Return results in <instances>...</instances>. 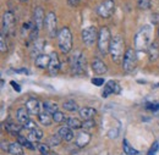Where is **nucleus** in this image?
Returning <instances> with one entry per match:
<instances>
[{
  "mask_svg": "<svg viewBox=\"0 0 159 155\" xmlns=\"http://www.w3.org/2000/svg\"><path fill=\"white\" fill-rule=\"evenodd\" d=\"M38 120H39V122L43 126H50L53 123V121H54L53 120V115L47 113V111L40 113L39 115H38Z\"/></svg>",
  "mask_w": 159,
  "mask_h": 155,
  "instance_id": "nucleus-23",
  "label": "nucleus"
},
{
  "mask_svg": "<svg viewBox=\"0 0 159 155\" xmlns=\"http://www.w3.org/2000/svg\"><path fill=\"white\" fill-rule=\"evenodd\" d=\"M27 138L31 140V142H39L40 139L43 138V132L40 131L39 128H36V130H32V131H28V136Z\"/></svg>",
  "mask_w": 159,
  "mask_h": 155,
  "instance_id": "nucleus-24",
  "label": "nucleus"
},
{
  "mask_svg": "<svg viewBox=\"0 0 159 155\" xmlns=\"http://www.w3.org/2000/svg\"><path fill=\"white\" fill-rule=\"evenodd\" d=\"M70 66L74 75H83L86 72V58L82 51H75L70 59Z\"/></svg>",
  "mask_w": 159,
  "mask_h": 155,
  "instance_id": "nucleus-3",
  "label": "nucleus"
},
{
  "mask_svg": "<svg viewBox=\"0 0 159 155\" xmlns=\"http://www.w3.org/2000/svg\"><path fill=\"white\" fill-rule=\"evenodd\" d=\"M119 92H120L119 84H118L116 82H114V81H109V82L104 86V91H103L102 95H103V98H108L110 94H113V93H119Z\"/></svg>",
  "mask_w": 159,
  "mask_h": 155,
  "instance_id": "nucleus-14",
  "label": "nucleus"
},
{
  "mask_svg": "<svg viewBox=\"0 0 159 155\" xmlns=\"http://www.w3.org/2000/svg\"><path fill=\"white\" fill-rule=\"evenodd\" d=\"M44 28L49 37H55L58 34V24H57V15L53 11H49L45 15L44 20Z\"/></svg>",
  "mask_w": 159,
  "mask_h": 155,
  "instance_id": "nucleus-8",
  "label": "nucleus"
},
{
  "mask_svg": "<svg viewBox=\"0 0 159 155\" xmlns=\"http://www.w3.org/2000/svg\"><path fill=\"white\" fill-rule=\"evenodd\" d=\"M80 2H81V0H67L69 6H71V7H75V6L80 5Z\"/></svg>",
  "mask_w": 159,
  "mask_h": 155,
  "instance_id": "nucleus-42",
  "label": "nucleus"
},
{
  "mask_svg": "<svg viewBox=\"0 0 159 155\" xmlns=\"http://www.w3.org/2000/svg\"><path fill=\"white\" fill-rule=\"evenodd\" d=\"M9 153L11 155H23V149L19 142L16 143H10L9 145Z\"/></svg>",
  "mask_w": 159,
  "mask_h": 155,
  "instance_id": "nucleus-25",
  "label": "nucleus"
},
{
  "mask_svg": "<svg viewBox=\"0 0 159 155\" xmlns=\"http://www.w3.org/2000/svg\"><path fill=\"white\" fill-rule=\"evenodd\" d=\"M60 70V60H59V56H58V54L57 53H52L50 54V64H49V66H48V71H49V73L50 75H57L58 72H59Z\"/></svg>",
  "mask_w": 159,
  "mask_h": 155,
  "instance_id": "nucleus-11",
  "label": "nucleus"
},
{
  "mask_svg": "<svg viewBox=\"0 0 159 155\" xmlns=\"http://www.w3.org/2000/svg\"><path fill=\"white\" fill-rule=\"evenodd\" d=\"M122 149H124V153H126V154H129V155L139 154V152H137L134 147L130 145V143L127 142V139H124V140H122Z\"/></svg>",
  "mask_w": 159,
  "mask_h": 155,
  "instance_id": "nucleus-31",
  "label": "nucleus"
},
{
  "mask_svg": "<svg viewBox=\"0 0 159 155\" xmlns=\"http://www.w3.org/2000/svg\"><path fill=\"white\" fill-rule=\"evenodd\" d=\"M5 34L4 33H1V38H0V50L4 53V51H6L7 50V45H6V42H5Z\"/></svg>",
  "mask_w": 159,
  "mask_h": 155,
  "instance_id": "nucleus-37",
  "label": "nucleus"
},
{
  "mask_svg": "<svg viewBox=\"0 0 159 155\" xmlns=\"http://www.w3.org/2000/svg\"><path fill=\"white\" fill-rule=\"evenodd\" d=\"M5 130H6L10 135H14V136L17 135V136H20V132H21V130H22V127L15 125V123H6V125H5Z\"/></svg>",
  "mask_w": 159,
  "mask_h": 155,
  "instance_id": "nucleus-28",
  "label": "nucleus"
},
{
  "mask_svg": "<svg viewBox=\"0 0 159 155\" xmlns=\"http://www.w3.org/2000/svg\"><path fill=\"white\" fill-rule=\"evenodd\" d=\"M16 117H17V121L22 125H25L26 122H28L31 120L30 118V113H28V110L26 108H20L17 110V113H16Z\"/></svg>",
  "mask_w": 159,
  "mask_h": 155,
  "instance_id": "nucleus-22",
  "label": "nucleus"
},
{
  "mask_svg": "<svg viewBox=\"0 0 159 155\" xmlns=\"http://www.w3.org/2000/svg\"><path fill=\"white\" fill-rule=\"evenodd\" d=\"M146 109H148V110H151V111H158L159 104L158 103H147V104H146Z\"/></svg>",
  "mask_w": 159,
  "mask_h": 155,
  "instance_id": "nucleus-38",
  "label": "nucleus"
},
{
  "mask_svg": "<svg viewBox=\"0 0 159 155\" xmlns=\"http://www.w3.org/2000/svg\"><path fill=\"white\" fill-rule=\"evenodd\" d=\"M62 108L66 110V111H70V113H74V111H77L79 110V105L75 100H67L62 104Z\"/></svg>",
  "mask_w": 159,
  "mask_h": 155,
  "instance_id": "nucleus-30",
  "label": "nucleus"
},
{
  "mask_svg": "<svg viewBox=\"0 0 159 155\" xmlns=\"http://www.w3.org/2000/svg\"><path fill=\"white\" fill-rule=\"evenodd\" d=\"M53 120H54V122H57V123H61V122L66 121L67 118H66V116L64 115V113H61V111H57V113H54V114H53Z\"/></svg>",
  "mask_w": 159,
  "mask_h": 155,
  "instance_id": "nucleus-34",
  "label": "nucleus"
},
{
  "mask_svg": "<svg viewBox=\"0 0 159 155\" xmlns=\"http://www.w3.org/2000/svg\"><path fill=\"white\" fill-rule=\"evenodd\" d=\"M20 1H22V2H25V1H28V0H20Z\"/></svg>",
  "mask_w": 159,
  "mask_h": 155,
  "instance_id": "nucleus-47",
  "label": "nucleus"
},
{
  "mask_svg": "<svg viewBox=\"0 0 159 155\" xmlns=\"http://www.w3.org/2000/svg\"><path fill=\"white\" fill-rule=\"evenodd\" d=\"M37 149L39 150L42 154H47V153H49V147H48L47 144H38V145H37Z\"/></svg>",
  "mask_w": 159,
  "mask_h": 155,
  "instance_id": "nucleus-40",
  "label": "nucleus"
},
{
  "mask_svg": "<svg viewBox=\"0 0 159 155\" xmlns=\"http://www.w3.org/2000/svg\"><path fill=\"white\" fill-rule=\"evenodd\" d=\"M96 114H97L96 109H93L91 106H84V108H82L80 110V116L82 117L83 120H93Z\"/></svg>",
  "mask_w": 159,
  "mask_h": 155,
  "instance_id": "nucleus-19",
  "label": "nucleus"
},
{
  "mask_svg": "<svg viewBox=\"0 0 159 155\" xmlns=\"http://www.w3.org/2000/svg\"><path fill=\"white\" fill-rule=\"evenodd\" d=\"M94 126H96V123L93 120H84V122L82 123V128H84V130H91Z\"/></svg>",
  "mask_w": 159,
  "mask_h": 155,
  "instance_id": "nucleus-36",
  "label": "nucleus"
},
{
  "mask_svg": "<svg viewBox=\"0 0 159 155\" xmlns=\"http://www.w3.org/2000/svg\"><path fill=\"white\" fill-rule=\"evenodd\" d=\"M27 110H28V113L31 114V115H39L40 113V103L39 100H37V99H34V98H31V99H28L27 101H26V106H25Z\"/></svg>",
  "mask_w": 159,
  "mask_h": 155,
  "instance_id": "nucleus-12",
  "label": "nucleus"
},
{
  "mask_svg": "<svg viewBox=\"0 0 159 155\" xmlns=\"http://www.w3.org/2000/svg\"><path fill=\"white\" fill-rule=\"evenodd\" d=\"M17 142L20 143L22 147H26L27 149H31V150H34V145H33V142H31L27 137L25 136H17Z\"/></svg>",
  "mask_w": 159,
  "mask_h": 155,
  "instance_id": "nucleus-29",
  "label": "nucleus"
},
{
  "mask_svg": "<svg viewBox=\"0 0 159 155\" xmlns=\"http://www.w3.org/2000/svg\"><path fill=\"white\" fill-rule=\"evenodd\" d=\"M44 48V40L43 39H37L32 46V50H31V55L36 59L37 56H39L42 54V50Z\"/></svg>",
  "mask_w": 159,
  "mask_h": 155,
  "instance_id": "nucleus-20",
  "label": "nucleus"
},
{
  "mask_svg": "<svg viewBox=\"0 0 159 155\" xmlns=\"http://www.w3.org/2000/svg\"><path fill=\"white\" fill-rule=\"evenodd\" d=\"M137 7L139 10H149L151 0H137Z\"/></svg>",
  "mask_w": 159,
  "mask_h": 155,
  "instance_id": "nucleus-33",
  "label": "nucleus"
},
{
  "mask_svg": "<svg viewBox=\"0 0 159 155\" xmlns=\"http://www.w3.org/2000/svg\"><path fill=\"white\" fill-rule=\"evenodd\" d=\"M61 140H64L61 138V136H60L59 133H55V135H53L52 137H49V145L57 147V145H59L60 143H61Z\"/></svg>",
  "mask_w": 159,
  "mask_h": 155,
  "instance_id": "nucleus-32",
  "label": "nucleus"
},
{
  "mask_svg": "<svg viewBox=\"0 0 159 155\" xmlns=\"http://www.w3.org/2000/svg\"><path fill=\"white\" fill-rule=\"evenodd\" d=\"M43 109H44V111L53 115L54 113L58 111V104L54 103V101H44L43 103Z\"/></svg>",
  "mask_w": 159,
  "mask_h": 155,
  "instance_id": "nucleus-26",
  "label": "nucleus"
},
{
  "mask_svg": "<svg viewBox=\"0 0 159 155\" xmlns=\"http://www.w3.org/2000/svg\"><path fill=\"white\" fill-rule=\"evenodd\" d=\"M98 34L99 32H97V28L93 26L86 27L82 29V42L84 43V45L87 46H92L94 45L96 42H98Z\"/></svg>",
  "mask_w": 159,
  "mask_h": 155,
  "instance_id": "nucleus-9",
  "label": "nucleus"
},
{
  "mask_svg": "<svg viewBox=\"0 0 159 155\" xmlns=\"http://www.w3.org/2000/svg\"><path fill=\"white\" fill-rule=\"evenodd\" d=\"M59 135L61 136V138L65 140V142H71L74 139V131L72 128H70L69 126L66 127H61L59 130Z\"/></svg>",
  "mask_w": 159,
  "mask_h": 155,
  "instance_id": "nucleus-21",
  "label": "nucleus"
},
{
  "mask_svg": "<svg viewBox=\"0 0 159 155\" xmlns=\"http://www.w3.org/2000/svg\"><path fill=\"white\" fill-rule=\"evenodd\" d=\"M44 20H45V15H44L43 7L37 6L34 9V11H33V23L40 29L44 26Z\"/></svg>",
  "mask_w": 159,
  "mask_h": 155,
  "instance_id": "nucleus-13",
  "label": "nucleus"
},
{
  "mask_svg": "<svg viewBox=\"0 0 159 155\" xmlns=\"http://www.w3.org/2000/svg\"><path fill=\"white\" fill-rule=\"evenodd\" d=\"M92 70H93V72L97 73V75H104V73H107L108 67H107V65H105L102 60L96 59V60L92 62Z\"/></svg>",
  "mask_w": 159,
  "mask_h": 155,
  "instance_id": "nucleus-15",
  "label": "nucleus"
},
{
  "mask_svg": "<svg viewBox=\"0 0 159 155\" xmlns=\"http://www.w3.org/2000/svg\"><path fill=\"white\" fill-rule=\"evenodd\" d=\"M23 128H25V130H27V131H32V130H36V128H38V127H37V125H36V122H34V121L30 120L28 122H26V123L23 125Z\"/></svg>",
  "mask_w": 159,
  "mask_h": 155,
  "instance_id": "nucleus-35",
  "label": "nucleus"
},
{
  "mask_svg": "<svg viewBox=\"0 0 159 155\" xmlns=\"http://www.w3.org/2000/svg\"><path fill=\"white\" fill-rule=\"evenodd\" d=\"M121 155H129V154H126V153H124V154H121Z\"/></svg>",
  "mask_w": 159,
  "mask_h": 155,
  "instance_id": "nucleus-49",
  "label": "nucleus"
},
{
  "mask_svg": "<svg viewBox=\"0 0 159 155\" xmlns=\"http://www.w3.org/2000/svg\"><path fill=\"white\" fill-rule=\"evenodd\" d=\"M109 53H110L111 60L114 62H119L120 59L124 58V54H125L124 53V42L120 36H115L114 38H111Z\"/></svg>",
  "mask_w": 159,
  "mask_h": 155,
  "instance_id": "nucleus-5",
  "label": "nucleus"
},
{
  "mask_svg": "<svg viewBox=\"0 0 159 155\" xmlns=\"http://www.w3.org/2000/svg\"><path fill=\"white\" fill-rule=\"evenodd\" d=\"M149 45H151V27L149 26H143L136 33L135 50H137V51L147 50Z\"/></svg>",
  "mask_w": 159,
  "mask_h": 155,
  "instance_id": "nucleus-1",
  "label": "nucleus"
},
{
  "mask_svg": "<svg viewBox=\"0 0 159 155\" xmlns=\"http://www.w3.org/2000/svg\"><path fill=\"white\" fill-rule=\"evenodd\" d=\"M98 49L103 55H107L109 53V48H110V43H111V36H110V31L108 29V27H102L99 29V34H98Z\"/></svg>",
  "mask_w": 159,
  "mask_h": 155,
  "instance_id": "nucleus-6",
  "label": "nucleus"
},
{
  "mask_svg": "<svg viewBox=\"0 0 159 155\" xmlns=\"http://www.w3.org/2000/svg\"><path fill=\"white\" fill-rule=\"evenodd\" d=\"M42 155H50L49 153H47V154H42Z\"/></svg>",
  "mask_w": 159,
  "mask_h": 155,
  "instance_id": "nucleus-48",
  "label": "nucleus"
},
{
  "mask_svg": "<svg viewBox=\"0 0 159 155\" xmlns=\"http://www.w3.org/2000/svg\"><path fill=\"white\" fill-rule=\"evenodd\" d=\"M9 145H10V143H5V142H2V143H1V148H2V150L9 152Z\"/></svg>",
  "mask_w": 159,
  "mask_h": 155,
  "instance_id": "nucleus-46",
  "label": "nucleus"
},
{
  "mask_svg": "<svg viewBox=\"0 0 159 155\" xmlns=\"http://www.w3.org/2000/svg\"><path fill=\"white\" fill-rule=\"evenodd\" d=\"M15 72H16V73H22V75H28V73H30V71H28L27 69H25V67L19 69V70H15Z\"/></svg>",
  "mask_w": 159,
  "mask_h": 155,
  "instance_id": "nucleus-45",
  "label": "nucleus"
},
{
  "mask_svg": "<svg viewBox=\"0 0 159 155\" xmlns=\"http://www.w3.org/2000/svg\"><path fill=\"white\" fill-rule=\"evenodd\" d=\"M115 10V0H104L97 7V14L102 19H109L113 16Z\"/></svg>",
  "mask_w": 159,
  "mask_h": 155,
  "instance_id": "nucleus-7",
  "label": "nucleus"
},
{
  "mask_svg": "<svg viewBox=\"0 0 159 155\" xmlns=\"http://www.w3.org/2000/svg\"><path fill=\"white\" fill-rule=\"evenodd\" d=\"M151 19H152L151 21H152L153 24H158L159 23V14H153Z\"/></svg>",
  "mask_w": 159,
  "mask_h": 155,
  "instance_id": "nucleus-43",
  "label": "nucleus"
},
{
  "mask_svg": "<svg viewBox=\"0 0 159 155\" xmlns=\"http://www.w3.org/2000/svg\"><path fill=\"white\" fill-rule=\"evenodd\" d=\"M14 26H15V15H14V12L12 11H6L2 15V29H1V33L7 36L14 29Z\"/></svg>",
  "mask_w": 159,
  "mask_h": 155,
  "instance_id": "nucleus-10",
  "label": "nucleus"
},
{
  "mask_svg": "<svg viewBox=\"0 0 159 155\" xmlns=\"http://www.w3.org/2000/svg\"><path fill=\"white\" fill-rule=\"evenodd\" d=\"M147 53H148V58L151 61H156L159 58V43L157 42L151 43V45L147 49Z\"/></svg>",
  "mask_w": 159,
  "mask_h": 155,
  "instance_id": "nucleus-17",
  "label": "nucleus"
},
{
  "mask_svg": "<svg viewBox=\"0 0 159 155\" xmlns=\"http://www.w3.org/2000/svg\"><path fill=\"white\" fill-rule=\"evenodd\" d=\"M158 149H159V142H154L153 145L151 147L149 152H148V155H156V153L158 152Z\"/></svg>",
  "mask_w": 159,
  "mask_h": 155,
  "instance_id": "nucleus-39",
  "label": "nucleus"
},
{
  "mask_svg": "<svg viewBox=\"0 0 159 155\" xmlns=\"http://www.w3.org/2000/svg\"><path fill=\"white\" fill-rule=\"evenodd\" d=\"M94 86H98V87H100V86H103L104 84V79L103 78H99V77H94L92 78V81H91Z\"/></svg>",
  "mask_w": 159,
  "mask_h": 155,
  "instance_id": "nucleus-41",
  "label": "nucleus"
},
{
  "mask_svg": "<svg viewBox=\"0 0 159 155\" xmlns=\"http://www.w3.org/2000/svg\"><path fill=\"white\" fill-rule=\"evenodd\" d=\"M82 123L83 122H81L79 118H75V117H69L66 120V126H69L72 130H80V128H82Z\"/></svg>",
  "mask_w": 159,
  "mask_h": 155,
  "instance_id": "nucleus-27",
  "label": "nucleus"
},
{
  "mask_svg": "<svg viewBox=\"0 0 159 155\" xmlns=\"http://www.w3.org/2000/svg\"><path fill=\"white\" fill-rule=\"evenodd\" d=\"M91 142V135L88 132H81L76 137V145L79 148H83L86 147L88 143Z\"/></svg>",
  "mask_w": 159,
  "mask_h": 155,
  "instance_id": "nucleus-18",
  "label": "nucleus"
},
{
  "mask_svg": "<svg viewBox=\"0 0 159 155\" xmlns=\"http://www.w3.org/2000/svg\"><path fill=\"white\" fill-rule=\"evenodd\" d=\"M34 64L39 69H48V66L50 64V55L40 54L39 56H37V58L34 59Z\"/></svg>",
  "mask_w": 159,
  "mask_h": 155,
  "instance_id": "nucleus-16",
  "label": "nucleus"
},
{
  "mask_svg": "<svg viewBox=\"0 0 159 155\" xmlns=\"http://www.w3.org/2000/svg\"><path fill=\"white\" fill-rule=\"evenodd\" d=\"M158 36H159V29H158Z\"/></svg>",
  "mask_w": 159,
  "mask_h": 155,
  "instance_id": "nucleus-50",
  "label": "nucleus"
},
{
  "mask_svg": "<svg viewBox=\"0 0 159 155\" xmlns=\"http://www.w3.org/2000/svg\"><path fill=\"white\" fill-rule=\"evenodd\" d=\"M10 84L14 87V89H15L16 92H21V87H20V84H19V83H16L15 81H11V82H10Z\"/></svg>",
  "mask_w": 159,
  "mask_h": 155,
  "instance_id": "nucleus-44",
  "label": "nucleus"
},
{
  "mask_svg": "<svg viewBox=\"0 0 159 155\" xmlns=\"http://www.w3.org/2000/svg\"><path fill=\"white\" fill-rule=\"evenodd\" d=\"M58 45L61 53L67 54L72 49V34L67 27L61 28L58 33Z\"/></svg>",
  "mask_w": 159,
  "mask_h": 155,
  "instance_id": "nucleus-2",
  "label": "nucleus"
},
{
  "mask_svg": "<svg viewBox=\"0 0 159 155\" xmlns=\"http://www.w3.org/2000/svg\"><path fill=\"white\" fill-rule=\"evenodd\" d=\"M137 66V55H136V50L132 48H129L122 58V69L126 73H131L135 71Z\"/></svg>",
  "mask_w": 159,
  "mask_h": 155,
  "instance_id": "nucleus-4",
  "label": "nucleus"
}]
</instances>
